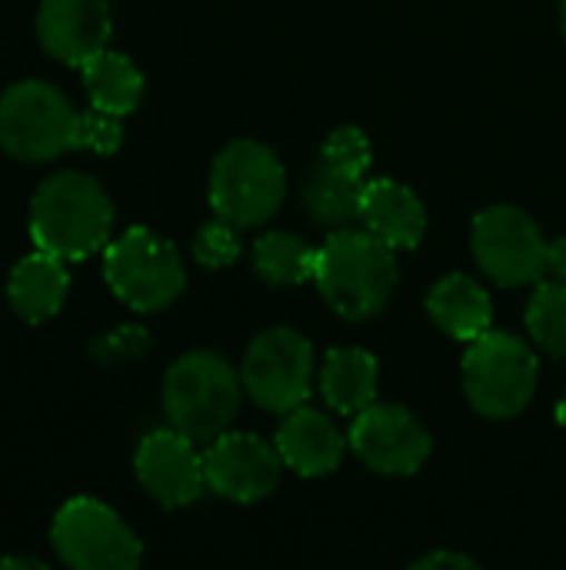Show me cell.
<instances>
[{"mask_svg":"<svg viewBox=\"0 0 566 570\" xmlns=\"http://www.w3.org/2000/svg\"><path fill=\"white\" fill-rule=\"evenodd\" d=\"M113 227V204L97 177L80 170L50 174L30 200V240L63 261H87L103 250Z\"/></svg>","mask_w":566,"mask_h":570,"instance_id":"cell-1","label":"cell"},{"mask_svg":"<svg viewBox=\"0 0 566 570\" xmlns=\"http://www.w3.org/2000/svg\"><path fill=\"white\" fill-rule=\"evenodd\" d=\"M314 281L340 317L370 321L397 291V250L370 230H334L317 250Z\"/></svg>","mask_w":566,"mask_h":570,"instance_id":"cell-2","label":"cell"},{"mask_svg":"<svg viewBox=\"0 0 566 570\" xmlns=\"http://www.w3.org/2000/svg\"><path fill=\"white\" fill-rule=\"evenodd\" d=\"M244 381L227 357L214 351H190L167 367L163 414L170 428L193 441L220 438L240 411Z\"/></svg>","mask_w":566,"mask_h":570,"instance_id":"cell-3","label":"cell"},{"mask_svg":"<svg viewBox=\"0 0 566 570\" xmlns=\"http://www.w3.org/2000/svg\"><path fill=\"white\" fill-rule=\"evenodd\" d=\"M77 117L63 90L47 80H20L0 97V147L23 160L43 164L77 150Z\"/></svg>","mask_w":566,"mask_h":570,"instance_id":"cell-4","label":"cell"},{"mask_svg":"<svg viewBox=\"0 0 566 570\" xmlns=\"http://www.w3.org/2000/svg\"><path fill=\"white\" fill-rule=\"evenodd\" d=\"M287 194L280 157L257 140L227 144L210 167V207L237 227L270 220Z\"/></svg>","mask_w":566,"mask_h":570,"instance_id":"cell-5","label":"cell"},{"mask_svg":"<svg viewBox=\"0 0 566 570\" xmlns=\"http://www.w3.org/2000/svg\"><path fill=\"white\" fill-rule=\"evenodd\" d=\"M103 277L110 291L140 314L170 307L187 287L180 254L147 227H130L103 247Z\"/></svg>","mask_w":566,"mask_h":570,"instance_id":"cell-6","label":"cell"},{"mask_svg":"<svg viewBox=\"0 0 566 570\" xmlns=\"http://www.w3.org/2000/svg\"><path fill=\"white\" fill-rule=\"evenodd\" d=\"M537 354L514 334L487 331L464 357V391L474 411L494 421L517 417L537 391Z\"/></svg>","mask_w":566,"mask_h":570,"instance_id":"cell-7","label":"cell"},{"mask_svg":"<svg viewBox=\"0 0 566 570\" xmlns=\"http://www.w3.org/2000/svg\"><path fill=\"white\" fill-rule=\"evenodd\" d=\"M50 544L73 570H133L143 561L140 538L97 498H70L50 524Z\"/></svg>","mask_w":566,"mask_h":570,"instance_id":"cell-8","label":"cell"},{"mask_svg":"<svg viewBox=\"0 0 566 570\" xmlns=\"http://www.w3.org/2000/svg\"><path fill=\"white\" fill-rule=\"evenodd\" d=\"M240 381H244L247 397L270 414H287L307 404L314 391L310 341L290 327L260 331L244 354Z\"/></svg>","mask_w":566,"mask_h":570,"instance_id":"cell-9","label":"cell"},{"mask_svg":"<svg viewBox=\"0 0 566 570\" xmlns=\"http://www.w3.org/2000/svg\"><path fill=\"white\" fill-rule=\"evenodd\" d=\"M474 257L480 271L500 287L540 284L547 274V250L540 227L520 207H487L474 217Z\"/></svg>","mask_w":566,"mask_h":570,"instance_id":"cell-10","label":"cell"},{"mask_svg":"<svg viewBox=\"0 0 566 570\" xmlns=\"http://www.w3.org/2000/svg\"><path fill=\"white\" fill-rule=\"evenodd\" d=\"M350 448L370 471L404 478L417 474L420 464L430 458V434L407 407L374 401L354 417Z\"/></svg>","mask_w":566,"mask_h":570,"instance_id":"cell-11","label":"cell"},{"mask_svg":"<svg viewBox=\"0 0 566 570\" xmlns=\"http://www.w3.org/2000/svg\"><path fill=\"white\" fill-rule=\"evenodd\" d=\"M280 468L284 461L277 444L270 448L264 438L244 431L234 434L224 431L203 451L207 488L237 504H254L270 498L280 484Z\"/></svg>","mask_w":566,"mask_h":570,"instance_id":"cell-12","label":"cell"},{"mask_svg":"<svg viewBox=\"0 0 566 570\" xmlns=\"http://www.w3.org/2000/svg\"><path fill=\"white\" fill-rule=\"evenodd\" d=\"M133 471L143 491L163 508H187L207 488L203 454H197L193 438L177 428L150 431L133 454Z\"/></svg>","mask_w":566,"mask_h":570,"instance_id":"cell-13","label":"cell"},{"mask_svg":"<svg viewBox=\"0 0 566 570\" xmlns=\"http://www.w3.org/2000/svg\"><path fill=\"white\" fill-rule=\"evenodd\" d=\"M110 3L107 0H40L37 40L40 47L70 67H83L110 43Z\"/></svg>","mask_w":566,"mask_h":570,"instance_id":"cell-14","label":"cell"},{"mask_svg":"<svg viewBox=\"0 0 566 570\" xmlns=\"http://www.w3.org/2000/svg\"><path fill=\"white\" fill-rule=\"evenodd\" d=\"M277 451L284 468L297 471L300 478H324L344 461V434L324 411L300 404L284 414L277 428Z\"/></svg>","mask_w":566,"mask_h":570,"instance_id":"cell-15","label":"cell"},{"mask_svg":"<svg viewBox=\"0 0 566 570\" xmlns=\"http://www.w3.org/2000/svg\"><path fill=\"white\" fill-rule=\"evenodd\" d=\"M360 220H364V230H370L394 250H414L427 230V210L420 197L390 177L367 180Z\"/></svg>","mask_w":566,"mask_h":570,"instance_id":"cell-16","label":"cell"},{"mask_svg":"<svg viewBox=\"0 0 566 570\" xmlns=\"http://www.w3.org/2000/svg\"><path fill=\"white\" fill-rule=\"evenodd\" d=\"M67 291H70L67 261L40 247L27 254L10 271V281H7V301L13 314L23 317L27 324H43L57 317L67 301Z\"/></svg>","mask_w":566,"mask_h":570,"instance_id":"cell-17","label":"cell"},{"mask_svg":"<svg viewBox=\"0 0 566 570\" xmlns=\"http://www.w3.org/2000/svg\"><path fill=\"white\" fill-rule=\"evenodd\" d=\"M377 357L364 347H334L320 367V394L330 411L357 417L377 401Z\"/></svg>","mask_w":566,"mask_h":570,"instance_id":"cell-18","label":"cell"},{"mask_svg":"<svg viewBox=\"0 0 566 570\" xmlns=\"http://www.w3.org/2000/svg\"><path fill=\"white\" fill-rule=\"evenodd\" d=\"M427 311L434 324L457 341H477L480 334L490 331V321H494L490 294L474 277H464V274H447L430 291Z\"/></svg>","mask_w":566,"mask_h":570,"instance_id":"cell-19","label":"cell"},{"mask_svg":"<svg viewBox=\"0 0 566 570\" xmlns=\"http://www.w3.org/2000/svg\"><path fill=\"white\" fill-rule=\"evenodd\" d=\"M364 187H367L364 174H354V170L337 167L330 160H317V167L307 180L304 200H307V210L317 224L344 227V224L360 217Z\"/></svg>","mask_w":566,"mask_h":570,"instance_id":"cell-20","label":"cell"},{"mask_svg":"<svg viewBox=\"0 0 566 570\" xmlns=\"http://www.w3.org/2000/svg\"><path fill=\"white\" fill-rule=\"evenodd\" d=\"M80 70H83V87L93 107L117 114V117H127L137 110L143 97V73L137 70L130 57L103 50L93 60H87Z\"/></svg>","mask_w":566,"mask_h":570,"instance_id":"cell-21","label":"cell"},{"mask_svg":"<svg viewBox=\"0 0 566 570\" xmlns=\"http://www.w3.org/2000/svg\"><path fill=\"white\" fill-rule=\"evenodd\" d=\"M254 267L257 274L274 287H294L307 284L317 274V247H310L304 237L287 230H270L254 247Z\"/></svg>","mask_w":566,"mask_h":570,"instance_id":"cell-22","label":"cell"},{"mask_svg":"<svg viewBox=\"0 0 566 570\" xmlns=\"http://www.w3.org/2000/svg\"><path fill=\"white\" fill-rule=\"evenodd\" d=\"M527 331L554 357H566V284L540 281L527 304Z\"/></svg>","mask_w":566,"mask_h":570,"instance_id":"cell-23","label":"cell"},{"mask_svg":"<svg viewBox=\"0 0 566 570\" xmlns=\"http://www.w3.org/2000/svg\"><path fill=\"white\" fill-rule=\"evenodd\" d=\"M193 257L200 267H210V271H220V267H230L237 257H240V240H237V224L217 217L210 224H203L197 230V240H193Z\"/></svg>","mask_w":566,"mask_h":570,"instance_id":"cell-24","label":"cell"},{"mask_svg":"<svg viewBox=\"0 0 566 570\" xmlns=\"http://www.w3.org/2000/svg\"><path fill=\"white\" fill-rule=\"evenodd\" d=\"M123 144V124L117 114H107L100 107L80 110L77 117V150H90L100 157L117 154Z\"/></svg>","mask_w":566,"mask_h":570,"instance_id":"cell-25","label":"cell"},{"mask_svg":"<svg viewBox=\"0 0 566 570\" xmlns=\"http://www.w3.org/2000/svg\"><path fill=\"white\" fill-rule=\"evenodd\" d=\"M320 160H330L337 167H347L354 174H364L370 170V140L360 127H337L327 140H324V150H320Z\"/></svg>","mask_w":566,"mask_h":570,"instance_id":"cell-26","label":"cell"},{"mask_svg":"<svg viewBox=\"0 0 566 570\" xmlns=\"http://www.w3.org/2000/svg\"><path fill=\"white\" fill-rule=\"evenodd\" d=\"M150 334L137 324H127V327H117L110 334H103L97 344H93V357L100 364H130V361H143L147 351H150Z\"/></svg>","mask_w":566,"mask_h":570,"instance_id":"cell-27","label":"cell"},{"mask_svg":"<svg viewBox=\"0 0 566 570\" xmlns=\"http://www.w3.org/2000/svg\"><path fill=\"white\" fill-rule=\"evenodd\" d=\"M414 570H477V561H470L457 551H434V554L414 561Z\"/></svg>","mask_w":566,"mask_h":570,"instance_id":"cell-28","label":"cell"},{"mask_svg":"<svg viewBox=\"0 0 566 570\" xmlns=\"http://www.w3.org/2000/svg\"><path fill=\"white\" fill-rule=\"evenodd\" d=\"M547 274L554 281H564L566 284V237L550 244V250H547Z\"/></svg>","mask_w":566,"mask_h":570,"instance_id":"cell-29","label":"cell"},{"mask_svg":"<svg viewBox=\"0 0 566 570\" xmlns=\"http://www.w3.org/2000/svg\"><path fill=\"white\" fill-rule=\"evenodd\" d=\"M0 568H30V570H47L43 561H37V558H3L0 561Z\"/></svg>","mask_w":566,"mask_h":570,"instance_id":"cell-30","label":"cell"},{"mask_svg":"<svg viewBox=\"0 0 566 570\" xmlns=\"http://www.w3.org/2000/svg\"><path fill=\"white\" fill-rule=\"evenodd\" d=\"M557 421H560V424H566V397L560 401V407H557Z\"/></svg>","mask_w":566,"mask_h":570,"instance_id":"cell-31","label":"cell"},{"mask_svg":"<svg viewBox=\"0 0 566 570\" xmlns=\"http://www.w3.org/2000/svg\"><path fill=\"white\" fill-rule=\"evenodd\" d=\"M560 23H564V37H566V0L560 3Z\"/></svg>","mask_w":566,"mask_h":570,"instance_id":"cell-32","label":"cell"}]
</instances>
